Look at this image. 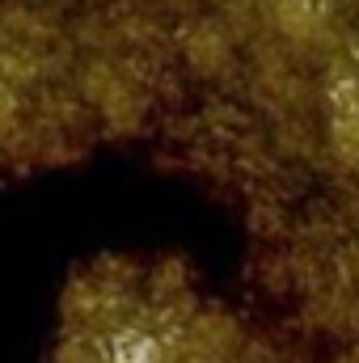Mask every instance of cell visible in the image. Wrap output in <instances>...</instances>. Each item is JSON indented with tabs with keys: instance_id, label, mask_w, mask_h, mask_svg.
Returning a JSON list of instances; mask_svg holds the SVG:
<instances>
[{
	"instance_id": "1",
	"label": "cell",
	"mask_w": 359,
	"mask_h": 363,
	"mask_svg": "<svg viewBox=\"0 0 359 363\" xmlns=\"http://www.w3.org/2000/svg\"><path fill=\"white\" fill-rule=\"evenodd\" d=\"M51 363H114L110 351H101L97 334H85V330H68L64 342L55 347Z\"/></svg>"
}]
</instances>
